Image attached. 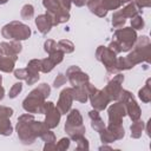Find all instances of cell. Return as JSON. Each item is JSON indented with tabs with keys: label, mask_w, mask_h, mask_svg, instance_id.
<instances>
[{
	"label": "cell",
	"mask_w": 151,
	"mask_h": 151,
	"mask_svg": "<svg viewBox=\"0 0 151 151\" xmlns=\"http://www.w3.org/2000/svg\"><path fill=\"white\" fill-rule=\"evenodd\" d=\"M60 4H61V6H63V8H65L66 11L70 12L71 5H72V0H60Z\"/></svg>",
	"instance_id": "obj_49"
},
{
	"label": "cell",
	"mask_w": 151,
	"mask_h": 151,
	"mask_svg": "<svg viewBox=\"0 0 151 151\" xmlns=\"http://www.w3.org/2000/svg\"><path fill=\"white\" fill-rule=\"evenodd\" d=\"M92 1H100V0H92Z\"/></svg>",
	"instance_id": "obj_55"
},
{
	"label": "cell",
	"mask_w": 151,
	"mask_h": 151,
	"mask_svg": "<svg viewBox=\"0 0 151 151\" xmlns=\"http://www.w3.org/2000/svg\"><path fill=\"white\" fill-rule=\"evenodd\" d=\"M111 22L114 28H122V27H124V25L126 22V18L120 13V11H116L112 15Z\"/></svg>",
	"instance_id": "obj_29"
},
{
	"label": "cell",
	"mask_w": 151,
	"mask_h": 151,
	"mask_svg": "<svg viewBox=\"0 0 151 151\" xmlns=\"http://www.w3.org/2000/svg\"><path fill=\"white\" fill-rule=\"evenodd\" d=\"M40 66H41V59H32L28 61L27 66H26V70H27V78H26V84L27 85H34L40 76H39V72H40Z\"/></svg>",
	"instance_id": "obj_13"
},
{
	"label": "cell",
	"mask_w": 151,
	"mask_h": 151,
	"mask_svg": "<svg viewBox=\"0 0 151 151\" xmlns=\"http://www.w3.org/2000/svg\"><path fill=\"white\" fill-rule=\"evenodd\" d=\"M65 76H66L67 80L70 81V84H71L72 86H81V85H84L86 81L90 80L88 74L85 73V72H83L81 68H80L79 66H76V65L70 66V67L66 70V74H65Z\"/></svg>",
	"instance_id": "obj_9"
},
{
	"label": "cell",
	"mask_w": 151,
	"mask_h": 151,
	"mask_svg": "<svg viewBox=\"0 0 151 151\" xmlns=\"http://www.w3.org/2000/svg\"><path fill=\"white\" fill-rule=\"evenodd\" d=\"M20 15H21V18L25 19V20L32 19L33 15H34V7H33V5H31V4L24 5L22 8H21V11H20Z\"/></svg>",
	"instance_id": "obj_34"
},
{
	"label": "cell",
	"mask_w": 151,
	"mask_h": 151,
	"mask_svg": "<svg viewBox=\"0 0 151 151\" xmlns=\"http://www.w3.org/2000/svg\"><path fill=\"white\" fill-rule=\"evenodd\" d=\"M113 38L120 45L122 52H129L134 46V42H136L138 35H137V32L133 28L122 27V28L116 29V32L113 34Z\"/></svg>",
	"instance_id": "obj_4"
},
{
	"label": "cell",
	"mask_w": 151,
	"mask_h": 151,
	"mask_svg": "<svg viewBox=\"0 0 151 151\" xmlns=\"http://www.w3.org/2000/svg\"><path fill=\"white\" fill-rule=\"evenodd\" d=\"M1 83H2V77L0 76V84H1Z\"/></svg>",
	"instance_id": "obj_54"
},
{
	"label": "cell",
	"mask_w": 151,
	"mask_h": 151,
	"mask_svg": "<svg viewBox=\"0 0 151 151\" xmlns=\"http://www.w3.org/2000/svg\"><path fill=\"white\" fill-rule=\"evenodd\" d=\"M32 91H33L34 93H37L38 96L42 97L44 99H46V98L50 96V93H51V87H50V85H48V84L42 83V84L38 85L35 88H33Z\"/></svg>",
	"instance_id": "obj_31"
},
{
	"label": "cell",
	"mask_w": 151,
	"mask_h": 151,
	"mask_svg": "<svg viewBox=\"0 0 151 151\" xmlns=\"http://www.w3.org/2000/svg\"><path fill=\"white\" fill-rule=\"evenodd\" d=\"M35 26L41 34H47L51 31V28L53 27V24H52L50 17L45 13V14H40L35 18Z\"/></svg>",
	"instance_id": "obj_17"
},
{
	"label": "cell",
	"mask_w": 151,
	"mask_h": 151,
	"mask_svg": "<svg viewBox=\"0 0 151 151\" xmlns=\"http://www.w3.org/2000/svg\"><path fill=\"white\" fill-rule=\"evenodd\" d=\"M124 105H125V109H126V114L130 117V119H131L132 122L140 119L142 110H140L139 105L137 104V101L134 100L133 97H131L130 99H127V100L124 103Z\"/></svg>",
	"instance_id": "obj_15"
},
{
	"label": "cell",
	"mask_w": 151,
	"mask_h": 151,
	"mask_svg": "<svg viewBox=\"0 0 151 151\" xmlns=\"http://www.w3.org/2000/svg\"><path fill=\"white\" fill-rule=\"evenodd\" d=\"M87 0H72V4H74L77 7H83L86 4Z\"/></svg>",
	"instance_id": "obj_50"
},
{
	"label": "cell",
	"mask_w": 151,
	"mask_h": 151,
	"mask_svg": "<svg viewBox=\"0 0 151 151\" xmlns=\"http://www.w3.org/2000/svg\"><path fill=\"white\" fill-rule=\"evenodd\" d=\"M133 67V65L126 59V57H119L117 58V63H116V71L120 72V71H125V70H131Z\"/></svg>",
	"instance_id": "obj_30"
},
{
	"label": "cell",
	"mask_w": 151,
	"mask_h": 151,
	"mask_svg": "<svg viewBox=\"0 0 151 151\" xmlns=\"http://www.w3.org/2000/svg\"><path fill=\"white\" fill-rule=\"evenodd\" d=\"M88 99L91 101V105L97 111H103L107 107V105L111 103V99L106 94L104 90L96 88L91 94H88Z\"/></svg>",
	"instance_id": "obj_10"
},
{
	"label": "cell",
	"mask_w": 151,
	"mask_h": 151,
	"mask_svg": "<svg viewBox=\"0 0 151 151\" xmlns=\"http://www.w3.org/2000/svg\"><path fill=\"white\" fill-rule=\"evenodd\" d=\"M44 50H45V52H47L48 54L52 53V52H54L55 50H58V48H57V42H55L53 39H47V40L44 42Z\"/></svg>",
	"instance_id": "obj_40"
},
{
	"label": "cell",
	"mask_w": 151,
	"mask_h": 151,
	"mask_svg": "<svg viewBox=\"0 0 151 151\" xmlns=\"http://www.w3.org/2000/svg\"><path fill=\"white\" fill-rule=\"evenodd\" d=\"M99 137H100V140L104 143V144H107V143H113L116 142V138L113 136V133L105 126L101 131H99Z\"/></svg>",
	"instance_id": "obj_32"
},
{
	"label": "cell",
	"mask_w": 151,
	"mask_h": 151,
	"mask_svg": "<svg viewBox=\"0 0 151 151\" xmlns=\"http://www.w3.org/2000/svg\"><path fill=\"white\" fill-rule=\"evenodd\" d=\"M70 144H71L70 137H68V138H67V137H64V138H61V139L55 144V146H57V150L65 151V150H67V149L70 147Z\"/></svg>",
	"instance_id": "obj_39"
},
{
	"label": "cell",
	"mask_w": 151,
	"mask_h": 151,
	"mask_svg": "<svg viewBox=\"0 0 151 151\" xmlns=\"http://www.w3.org/2000/svg\"><path fill=\"white\" fill-rule=\"evenodd\" d=\"M50 150H57L55 142H48V143H45V145H44V151H50Z\"/></svg>",
	"instance_id": "obj_48"
},
{
	"label": "cell",
	"mask_w": 151,
	"mask_h": 151,
	"mask_svg": "<svg viewBox=\"0 0 151 151\" xmlns=\"http://www.w3.org/2000/svg\"><path fill=\"white\" fill-rule=\"evenodd\" d=\"M42 6L46 8V12H54L63 7L60 0H42Z\"/></svg>",
	"instance_id": "obj_33"
},
{
	"label": "cell",
	"mask_w": 151,
	"mask_h": 151,
	"mask_svg": "<svg viewBox=\"0 0 151 151\" xmlns=\"http://www.w3.org/2000/svg\"><path fill=\"white\" fill-rule=\"evenodd\" d=\"M72 101H73V97H72V88L71 87H66L64 88L60 94H59V99L57 101L55 107L59 110V112L61 114H66L72 106Z\"/></svg>",
	"instance_id": "obj_12"
},
{
	"label": "cell",
	"mask_w": 151,
	"mask_h": 151,
	"mask_svg": "<svg viewBox=\"0 0 151 151\" xmlns=\"http://www.w3.org/2000/svg\"><path fill=\"white\" fill-rule=\"evenodd\" d=\"M13 114V109L8 106H0V117L11 118Z\"/></svg>",
	"instance_id": "obj_45"
},
{
	"label": "cell",
	"mask_w": 151,
	"mask_h": 151,
	"mask_svg": "<svg viewBox=\"0 0 151 151\" xmlns=\"http://www.w3.org/2000/svg\"><path fill=\"white\" fill-rule=\"evenodd\" d=\"M145 130V123L140 119L138 120H134L132 123V125L130 126V131H131V137L133 139H138L142 137V133L143 131Z\"/></svg>",
	"instance_id": "obj_23"
},
{
	"label": "cell",
	"mask_w": 151,
	"mask_h": 151,
	"mask_svg": "<svg viewBox=\"0 0 151 151\" xmlns=\"http://www.w3.org/2000/svg\"><path fill=\"white\" fill-rule=\"evenodd\" d=\"M124 83V74L122 73H117L107 84L106 86L103 88L106 94L109 96V98L111 99V101H116L119 97V93L122 92L123 87H122V84Z\"/></svg>",
	"instance_id": "obj_8"
},
{
	"label": "cell",
	"mask_w": 151,
	"mask_h": 151,
	"mask_svg": "<svg viewBox=\"0 0 151 151\" xmlns=\"http://www.w3.org/2000/svg\"><path fill=\"white\" fill-rule=\"evenodd\" d=\"M71 88H72L73 100H77V101H80V103H86L88 100V94H87V91H86L84 85H81V86H72Z\"/></svg>",
	"instance_id": "obj_21"
},
{
	"label": "cell",
	"mask_w": 151,
	"mask_h": 151,
	"mask_svg": "<svg viewBox=\"0 0 151 151\" xmlns=\"http://www.w3.org/2000/svg\"><path fill=\"white\" fill-rule=\"evenodd\" d=\"M13 132V126L9 118L0 117V134L1 136H11Z\"/></svg>",
	"instance_id": "obj_26"
},
{
	"label": "cell",
	"mask_w": 151,
	"mask_h": 151,
	"mask_svg": "<svg viewBox=\"0 0 151 151\" xmlns=\"http://www.w3.org/2000/svg\"><path fill=\"white\" fill-rule=\"evenodd\" d=\"M106 127L113 133L116 140L123 139V137L125 136V130H124V127H123L122 124H109Z\"/></svg>",
	"instance_id": "obj_28"
},
{
	"label": "cell",
	"mask_w": 151,
	"mask_h": 151,
	"mask_svg": "<svg viewBox=\"0 0 151 151\" xmlns=\"http://www.w3.org/2000/svg\"><path fill=\"white\" fill-rule=\"evenodd\" d=\"M143 27H144V19L142 15L137 14L131 18V28L137 31V29H142Z\"/></svg>",
	"instance_id": "obj_36"
},
{
	"label": "cell",
	"mask_w": 151,
	"mask_h": 151,
	"mask_svg": "<svg viewBox=\"0 0 151 151\" xmlns=\"http://www.w3.org/2000/svg\"><path fill=\"white\" fill-rule=\"evenodd\" d=\"M126 59L133 65H138L140 63H150L151 61V41L147 35L138 37L133 50L126 55Z\"/></svg>",
	"instance_id": "obj_1"
},
{
	"label": "cell",
	"mask_w": 151,
	"mask_h": 151,
	"mask_svg": "<svg viewBox=\"0 0 151 151\" xmlns=\"http://www.w3.org/2000/svg\"><path fill=\"white\" fill-rule=\"evenodd\" d=\"M134 4L137 5V7L139 9L142 8H146L151 6V0H134Z\"/></svg>",
	"instance_id": "obj_47"
},
{
	"label": "cell",
	"mask_w": 151,
	"mask_h": 151,
	"mask_svg": "<svg viewBox=\"0 0 151 151\" xmlns=\"http://www.w3.org/2000/svg\"><path fill=\"white\" fill-rule=\"evenodd\" d=\"M0 48L2 50L4 55H8V57H13L18 59V54L21 52L22 45L20 44V41L9 40V41H2L0 44Z\"/></svg>",
	"instance_id": "obj_14"
},
{
	"label": "cell",
	"mask_w": 151,
	"mask_h": 151,
	"mask_svg": "<svg viewBox=\"0 0 151 151\" xmlns=\"http://www.w3.org/2000/svg\"><path fill=\"white\" fill-rule=\"evenodd\" d=\"M119 11H120V13L127 19V18H132V17L137 15L138 12H139V8L137 7V5L134 4V0H133V1H131V2H127V5L124 6V7H123L122 9H119Z\"/></svg>",
	"instance_id": "obj_25"
},
{
	"label": "cell",
	"mask_w": 151,
	"mask_h": 151,
	"mask_svg": "<svg viewBox=\"0 0 151 151\" xmlns=\"http://www.w3.org/2000/svg\"><path fill=\"white\" fill-rule=\"evenodd\" d=\"M33 120H34L33 113H28V112L25 113V114H21L18 118L15 130H17V133H18V138L25 145L33 144L37 139V136L34 134V132L32 130V125H31Z\"/></svg>",
	"instance_id": "obj_2"
},
{
	"label": "cell",
	"mask_w": 151,
	"mask_h": 151,
	"mask_svg": "<svg viewBox=\"0 0 151 151\" xmlns=\"http://www.w3.org/2000/svg\"><path fill=\"white\" fill-rule=\"evenodd\" d=\"M64 129H65L66 133L68 134L70 139H72V140H74V142H76L78 138L83 137V136L85 134V132H86V129H85L84 124H81V125H77V126L65 125Z\"/></svg>",
	"instance_id": "obj_18"
},
{
	"label": "cell",
	"mask_w": 151,
	"mask_h": 151,
	"mask_svg": "<svg viewBox=\"0 0 151 151\" xmlns=\"http://www.w3.org/2000/svg\"><path fill=\"white\" fill-rule=\"evenodd\" d=\"M17 60H18V59H15V58H13V57L4 55V57L0 59V71H1V72H5V73L13 72Z\"/></svg>",
	"instance_id": "obj_22"
},
{
	"label": "cell",
	"mask_w": 151,
	"mask_h": 151,
	"mask_svg": "<svg viewBox=\"0 0 151 151\" xmlns=\"http://www.w3.org/2000/svg\"><path fill=\"white\" fill-rule=\"evenodd\" d=\"M4 97H5V88H4V87L1 86V84H0V100H2Z\"/></svg>",
	"instance_id": "obj_51"
},
{
	"label": "cell",
	"mask_w": 151,
	"mask_h": 151,
	"mask_svg": "<svg viewBox=\"0 0 151 151\" xmlns=\"http://www.w3.org/2000/svg\"><path fill=\"white\" fill-rule=\"evenodd\" d=\"M66 80H67L66 76L63 74V73H59V74L55 77L54 81H53V86H54V87H60V86H63V85L66 83Z\"/></svg>",
	"instance_id": "obj_43"
},
{
	"label": "cell",
	"mask_w": 151,
	"mask_h": 151,
	"mask_svg": "<svg viewBox=\"0 0 151 151\" xmlns=\"http://www.w3.org/2000/svg\"><path fill=\"white\" fill-rule=\"evenodd\" d=\"M57 48L61 51L64 54H68L74 51V44L68 39H63L57 42Z\"/></svg>",
	"instance_id": "obj_27"
},
{
	"label": "cell",
	"mask_w": 151,
	"mask_h": 151,
	"mask_svg": "<svg viewBox=\"0 0 151 151\" xmlns=\"http://www.w3.org/2000/svg\"><path fill=\"white\" fill-rule=\"evenodd\" d=\"M8 0H0V5H4V4H6Z\"/></svg>",
	"instance_id": "obj_52"
},
{
	"label": "cell",
	"mask_w": 151,
	"mask_h": 151,
	"mask_svg": "<svg viewBox=\"0 0 151 151\" xmlns=\"http://www.w3.org/2000/svg\"><path fill=\"white\" fill-rule=\"evenodd\" d=\"M54 64L53 61L47 57L45 59H41V66H40V72H44V73H50L53 68H54Z\"/></svg>",
	"instance_id": "obj_35"
},
{
	"label": "cell",
	"mask_w": 151,
	"mask_h": 151,
	"mask_svg": "<svg viewBox=\"0 0 151 151\" xmlns=\"http://www.w3.org/2000/svg\"><path fill=\"white\" fill-rule=\"evenodd\" d=\"M150 83H151V79L149 78L145 83V85L138 91V97L139 99L143 101V103H150L151 100V87H150Z\"/></svg>",
	"instance_id": "obj_24"
},
{
	"label": "cell",
	"mask_w": 151,
	"mask_h": 151,
	"mask_svg": "<svg viewBox=\"0 0 151 151\" xmlns=\"http://www.w3.org/2000/svg\"><path fill=\"white\" fill-rule=\"evenodd\" d=\"M22 91V84L19 81V83H15L12 85V87L9 88V92H8V97L9 98H15L19 96V93Z\"/></svg>",
	"instance_id": "obj_38"
},
{
	"label": "cell",
	"mask_w": 151,
	"mask_h": 151,
	"mask_svg": "<svg viewBox=\"0 0 151 151\" xmlns=\"http://www.w3.org/2000/svg\"><path fill=\"white\" fill-rule=\"evenodd\" d=\"M83 124V116L78 109H72L67 112V118L65 122V125L70 126H77Z\"/></svg>",
	"instance_id": "obj_20"
},
{
	"label": "cell",
	"mask_w": 151,
	"mask_h": 151,
	"mask_svg": "<svg viewBox=\"0 0 151 151\" xmlns=\"http://www.w3.org/2000/svg\"><path fill=\"white\" fill-rule=\"evenodd\" d=\"M46 99L38 96L33 91L28 93V96L22 100V109L28 113H40L44 112V104Z\"/></svg>",
	"instance_id": "obj_6"
},
{
	"label": "cell",
	"mask_w": 151,
	"mask_h": 151,
	"mask_svg": "<svg viewBox=\"0 0 151 151\" xmlns=\"http://www.w3.org/2000/svg\"><path fill=\"white\" fill-rule=\"evenodd\" d=\"M40 138L45 142V143H48V142H55V134L51 131V129H47L45 132L41 133Z\"/></svg>",
	"instance_id": "obj_42"
},
{
	"label": "cell",
	"mask_w": 151,
	"mask_h": 151,
	"mask_svg": "<svg viewBox=\"0 0 151 151\" xmlns=\"http://www.w3.org/2000/svg\"><path fill=\"white\" fill-rule=\"evenodd\" d=\"M107 116H109V124H122L123 118L126 116L125 105L120 101H114L107 109Z\"/></svg>",
	"instance_id": "obj_11"
},
{
	"label": "cell",
	"mask_w": 151,
	"mask_h": 151,
	"mask_svg": "<svg viewBox=\"0 0 151 151\" xmlns=\"http://www.w3.org/2000/svg\"><path fill=\"white\" fill-rule=\"evenodd\" d=\"M96 58L105 66L107 73H117L116 71L117 54L113 51H111L107 46H98L96 50Z\"/></svg>",
	"instance_id": "obj_5"
},
{
	"label": "cell",
	"mask_w": 151,
	"mask_h": 151,
	"mask_svg": "<svg viewBox=\"0 0 151 151\" xmlns=\"http://www.w3.org/2000/svg\"><path fill=\"white\" fill-rule=\"evenodd\" d=\"M42 114H45L44 123L46 124V126L48 129H54V127H57L59 125L61 113L55 107V105H54L53 101H45Z\"/></svg>",
	"instance_id": "obj_7"
},
{
	"label": "cell",
	"mask_w": 151,
	"mask_h": 151,
	"mask_svg": "<svg viewBox=\"0 0 151 151\" xmlns=\"http://www.w3.org/2000/svg\"><path fill=\"white\" fill-rule=\"evenodd\" d=\"M88 117L91 118V127L94 130V131H97V132H99V131H101L106 125H105V123H104V120L100 118V114H99V111H97V110H91L90 112H88Z\"/></svg>",
	"instance_id": "obj_19"
},
{
	"label": "cell",
	"mask_w": 151,
	"mask_h": 151,
	"mask_svg": "<svg viewBox=\"0 0 151 151\" xmlns=\"http://www.w3.org/2000/svg\"><path fill=\"white\" fill-rule=\"evenodd\" d=\"M111 51H113L116 54H118V53H120L122 52V48H120V45L118 44V41H116L114 39L109 44V46H107Z\"/></svg>",
	"instance_id": "obj_46"
},
{
	"label": "cell",
	"mask_w": 151,
	"mask_h": 151,
	"mask_svg": "<svg viewBox=\"0 0 151 151\" xmlns=\"http://www.w3.org/2000/svg\"><path fill=\"white\" fill-rule=\"evenodd\" d=\"M76 142H77V146H76V149H77V150H88V149H90L88 140L85 138V136H83V137L78 138Z\"/></svg>",
	"instance_id": "obj_41"
},
{
	"label": "cell",
	"mask_w": 151,
	"mask_h": 151,
	"mask_svg": "<svg viewBox=\"0 0 151 151\" xmlns=\"http://www.w3.org/2000/svg\"><path fill=\"white\" fill-rule=\"evenodd\" d=\"M1 34L4 38L8 40L22 41V40H27L31 37L32 32L29 26H27L26 24L20 21H11L1 28Z\"/></svg>",
	"instance_id": "obj_3"
},
{
	"label": "cell",
	"mask_w": 151,
	"mask_h": 151,
	"mask_svg": "<svg viewBox=\"0 0 151 151\" xmlns=\"http://www.w3.org/2000/svg\"><path fill=\"white\" fill-rule=\"evenodd\" d=\"M46 14L50 17L53 26H58V25L67 22L70 20V12L63 7L60 9L54 11V12H46Z\"/></svg>",
	"instance_id": "obj_16"
},
{
	"label": "cell",
	"mask_w": 151,
	"mask_h": 151,
	"mask_svg": "<svg viewBox=\"0 0 151 151\" xmlns=\"http://www.w3.org/2000/svg\"><path fill=\"white\" fill-rule=\"evenodd\" d=\"M14 73V77L19 80H26L27 78V70L26 68H18V70H14L13 71Z\"/></svg>",
	"instance_id": "obj_44"
},
{
	"label": "cell",
	"mask_w": 151,
	"mask_h": 151,
	"mask_svg": "<svg viewBox=\"0 0 151 151\" xmlns=\"http://www.w3.org/2000/svg\"><path fill=\"white\" fill-rule=\"evenodd\" d=\"M2 57H4V52H2V50L0 48V59H1Z\"/></svg>",
	"instance_id": "obj_53"
},
{
	"label": "cell",
	"mask_w": 151,
	"mask_h": 151,
	"mask_svg": "<svg viewBox=\"0 0 151 151\" xmlns=\"http://www.w3.org/2000/svg\"><path fill=\"white\" fill-rule=\"evenodd\" d=\"M48 58L53 61L54 65H58V64H60V63L63 61V59H64V53H63L61 51H59V50H55L54 52H52V53L48 54Z\"/></svg>",
	"instance_id": "obj_37"
}]
</instances>
